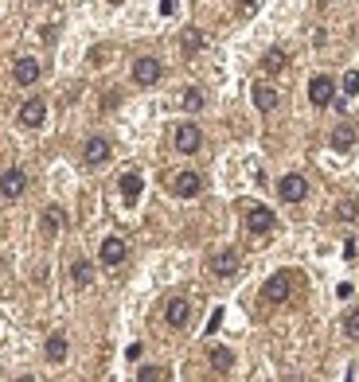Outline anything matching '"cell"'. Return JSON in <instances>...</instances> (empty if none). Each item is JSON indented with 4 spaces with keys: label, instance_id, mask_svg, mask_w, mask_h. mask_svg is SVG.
Instances as JSON below:
<instances>
[{
    "label": "cell",
    "instance_id": "obj_1",
    "mask_svg": "<svg viewBox=\"0 0 359 382\" xmlns=\"http://www.w3.org/2000/svg\"><path fill=\"white\" fill-rule=\"evenodd\" d=\"M277 195H281V203H301V199L309 195V183H305V176L289 172V176L277 179Z\"/></svg>",
    "mask_w": 359,
    "mask_h": 382
},
{
    "label": "cell",
    "instance_id": "obj_2",
    "mask_svg": "<svg viewBox=\"0 0 359 382\" xmlns=\"http://www.w3.org/2000/svg\"><path fill=\"white\" fill-rule=\"evenodd\" d=\"M172 144H176V153L192 156V153H199V144H204V133H199V125L184 121V125L176 129V137H172Z\"/></svg>",
    "mask_w": 359,
    "mask_h": 382
},
{
    "label": "cell",
    "instance_id": "obj_3",
    "mask_svg": "<svg viewBox=\"0 0 359 382\" xmlns=\"http://www.w3.org/2000/svg\"><path fill=\"white\" fill-rule=\"evenodd\" d=\"M289 293H293V281H289L285 269H281V273H274V277H270V281L262 285V297L270 300V304H285Z\"/></svg>",
    "mask_w": 359,
    "mask_h": 382
},
{
    "label": "cell",
    "instance_id": "obj_4",
    "mask_svg": "<svg viewBox=\"0 0 359 382\" xmlns=\"http://www.w3.org/2000/svg\"><path fill=\"white\" fill-rule=\"evenodd\" d=\"M160 74L164 71H160V63H156L153 55H141V59L133 63V82L137 86H156L160 82Z\"/></svg>",
    "mask_w": 359,
    "mask_h": 382
},
{
    "label": "cell",
    "instance_id": "obj_5",
    "mask_svg": "<svg viewBox=\"0 0 359 382\" xmlns=\"http://www.w3.org/2000/svg\"><path fill=\"white\" fill-rule=\"evenodd\" d=\"M332 98H336V82L328 78V74H316V78L309 82V102L324 109V106H332Z\"/></svg>",
    "mask_w": 359,
    "mask_h": 382
},
{
    "label": "cell",
    "instance_id": "obj_6",
    "mask_svg": "<svg viewBox=\"0 0 359 382\" xmlns=\"http://www.w3.org/2000/svg\"><path fill=\"white\" fill-rule=\"evenodd\" d=\"M172 191H176L180 199H192V195L204 191V176H199V172H176V176H172Z\"/></svg>",
    "mask_w": 359,
    "mask_h": 382
},
{
    "label": "cell",
    "instance_id": "obj_7",
    "mask_svg": "<svg viewBox=\"0 0 359 382\" xmlns=\"http://www.w3.org/2000/svg\"><path fill=\"white\" fill-rule=\"evenodd\" d=\"M109 160V141L106 137H90V141L83 144V164L86 168H102Z\"/></svg>",
    "mask_w": 359,
    "mask_h": 382
},
{
    "label": "cell",
    "instance_id": "obj_8",
    "mask_svg": "<svg viewBox=\"0 0 359 382\" xmlns=\"http://www.w3.org/2000/svg\"><path fill=\"white\" fill-rule=\"evenodd\" d=\"M43 121H47V102H43V98H32V102L20 106V125H24V129H39Z\"/></svg>",
    "mask_w": 359,
    "mask_h": 382
},
{
    "label": "cell",
    "instance_id": "obj_9",
    "mask_svg": "<svg viewBox=\"0 0 359 382\" xmlns=\"http://www.w3.org/2000/svg\"><path fill=\"white\" fill-rule=\"evenodd\" d=\"M24 188H28V176L20 172V168H8V172L0 176V195H4V199H20Z\"/></svg>",
    "mask_w": 359,
    "mask_h": 382
},
{
    "label": "cell",
    "instance_id": "obj_10",
    "mask_svg": "<svg viewBox=\"0 0 359 382\" xmlns=\"http://www.w3.org/2000/svg\"><path fill=\"white\" fill-rule=\"evenodd\" d=\"M356 144H359V129L351 125V121H340V125L332 129V148L336 153H351Z\"/></svg>",
    "mask_w": 359,
    "mask_h": 382
},
{
    "label": "cell",
    "instance_id": "obj_11",
    "mask_svg": "<svg viewBox=\"0 0 359 382\" xmlns=\"http://www.w3.org/2000/svg\"><path fill=\"white\" fill-rule=\"evenodd\" d=\"M239 265H242L239 250H219L215 258H211V273L215 277H235L239 273Z\"/></svg>",
    "mask_w": 359,
    "mask_h": 382
},
{
    "label": "cell",
    "instance_id": "obj_12",
    "mask_svg": "<svg viewBox=\"0 0 359 382\" xmlns=\"http://www.w3.org/2000/svg\"><path fill=\"white\" fill-rule=\"evenodd\" d=\"M246 230L250 234H270L274 230V211L270 207H250L246 211Z\"/></svg>",
    "mask_w": 359,
    "mask_h": 382
},
{
    "label": "cell",
    "instance_id": "obj_13",
    "mask_svg": "<svg viewBox=\"0 0 359 382\" xmlns=\"http://www.w3.org/2000/svg\"><path fill=\"white\" fill-rule=\"evenodd\" d=\"M12 78L20 86H36L39 82V63L32 59V55H20V59H16V67H12Z\"/></svg>",
    "mask_w": 359,
    "mask_h": 382
},
{
    "label": "cell",
    "instance_id": "obj_14",
    "mask_svg": "<svg viewBox=\"0 0 359 382\" xmlns=\"http://www.w3.org/2000/svg\"><path fill=\"white\" fill-rule=\"evenodd\" d=\"M164 320L172 324V328H184V324L192 320V304H188L184 297H172L168 300V308H164Z\"/></svg>",
    "mask_w": 359,
    "mask_h": 382
},
{
    "label": "cell",
    "instance_id": "obj_15",
    "mask_svg": "<svg viewBox=\"0 0 359 382\" xmlns=\"http://www.w3.org/2000/svg\"><path fill=\"white\" fill-rule=\"evenodd\" d=\"M141 191H144L141 172H125V176H121V199H125V203H137V199H141Z\"/></svg>",
    "mask_w": 359,
    "mask_h": 382
},
{
    "label": "cell",
    "instance_id": "obj_16",
    "mask_svg": "<svg viewBox=\"0 0 359 382\" xmlns=\"http://www.w3.org/2000/svg\"><path fill=\"white\" fill-rule=\"evenodd\" d=\"M43 355H47V363H63V359H67V335H63V332L47 335V344H43Z\"/></svg>",
    "mask_w": 359,
    "mask_h": 382
},
{
    "label": "cell",
    "instance_id": "obj_17",
    "mask_svg": "<svg viewBox=\"0 0 359 382\" xmlns=\"http://www.w3.org/2000/svg\"><path fill=\"white\" fill-rule=\"evenodd\" d=\"M121 262H125V242L106 238L102 242V265H121Z\"/></svg>",
    "mask_w": 359,
    "mask_h": 382
},
{
    "label": "cell",
    "instance_id": "obj_18",
    "mask_svg": "<svg viewBox=\"0 0 359 382\" xmlns=\"http://www.w3.org/2000/svg\"><path fill=\"white\" fill-rule=\"evenodd\" d=\"M254 106L262 109V113L277 109V90H274V86H265V82H258V86H254Z\"/></svg>",
    "mask_w": 359,
    "mask_h": 382
},
{
    "label": "cell",
    "instance_id": "obj_19",
    "mask_svg": "<svg viewBox=\"0 0 359 382\" xmlns=\"http://www.w3.org/2000/svg\"><path fill=\"white\" fill-rule=\"evenodd\" d=\"M207 363H211L219 374H227V370L235 367V355H230V347H211V351H207Z\"/></svg>",
    "mask_w": 359,
    "mask_h": 382
},
{
    "label": "cell",
    "instance_id": "obj_20",
    "mask_svg": "<svg viewBox=\"0 0 359 382\" xmlns=\"http://www.w3.org/2000/svg\"><path fill=\"white\" fill-rule=\"evenodd\" d=\"M39 227H43V234H47V238H55V234H59V227H63L59 207H47V211H43V218H39Z\"/></svg>",
    "mask_w": 359,
    "mask_h": 382
},
{
    "label": "cell",
    "instance_id": "obj_21",
    "mask_svg": "<svg viewBox=\"0 0 359 382\" xmlns=\"http://www.w3.org/2000/svg\"><path fill=\"white\" fill-rule=\"evenodd\" d=\"M285 51L281 47H270L265 51V59H262V67H265V74H277V71H285Z\"/></svg>",
    "mask_w": 359,
    "mask_h": 382
},
{
    "label": "cell",
    "instance_id": "obj_22",
    "mask_svg": "<svg viewBox=\"0 0 359 382\" xmlns=\"http://www.w3.org/2000/svg\"><path fill=\"white\" fill-rule=\"evenodd\" d=\"M71 273H74V285H78V289H86L90 281H94V265H90V262H78V265L71 269Z\"/></svg>",
    "mask_w": 359,
    "mask_h": 382
},
{
    "label": "cell",
    "instance_id": "obj_23",
    "mask_svg": "<svg viewBox=\"0 0 359 382\" xmlns=\"http://www.w3.org/2000/svg\"><path fill=\"white\" fill-rule=\"evenodd\" d=\"M180 43H184V51H188V55H195V51L204 47V32H195V27H188V32H184V39H180Z\"/></svg>",
    "mask_w": 359,
    "mask_h": 382
},
{
    "label": "cell",
    "instance_id": "obj_24",
    "mask_svg": "<svg viewBox=\"0 0 359 382\" xmlns=\"http://www.w3.org/2000/svg\"><path fill=\"white\" fill-rule=\"evenodd\" d=\"M336 215L344 218V223H356V218H359V203H356V199H344V203L336 207Z\"/></svg>",
    "mask_w": 359,
    "mask_h": 382
},
{
    "label": "cell",
    "instance_id": "obj_25",
    "mask_svg": "<svg viewBox=\"0 0 359 382\" xmlns=\"http://www.w3.org/2000/svg\"><path fill=\"white\" fill-rule=\"evenodd\" d=\"M344 335L347 339H359V308H351L344 316Z\"/></svg>",
    "mask_w": 359,
    "mask_h": 382
},
{
    "label": "cell",
    "instance_id": "obj_26",
    "mask_svg": "<svg viewBox=\"0 0 359 382\" xmlns=\"http://www.w3.org/2000/svg\"><path fill=\"white\" fill-rule=\"evenodd\" d=\"M184 109H188V113L204 109V94H199V90H184Z\"/></svg>",
    "mask_w": 359,
    "mask_h": 382
},
{
    "label": "cell",
    "instance_id": "obj_27",
    "mask_svg": "<svg viewBox=\"0 0 359 382\" xmlns=\"http://www.w3.org/2000/svg\"><path fill=\"white\" fill-rule=\"evenodd\" d=\"M137 379H141V382H160V379H168V374L160 367H141V370H137Z\"/></svg>",
    "mask_w": 359,
    "mask_h": 382
},
{
    "label": "cell",
    "instance_id": "obj_28",
    "mask_svg": "<svg viewBox=\"0 0 359 382\" xmlns=\"http://www.w3.org/2000/svg\"><path fill=\"white\" fill-rule=\"evenodd\" d=\"M344 94H351V98L359 94V71H347L344 74Z\"/></svg>",
    "mask_w": 359,
    "mask_h": 382
},
{
    "label": "cell",
    "instance_id": "obj_29",
    "mask_svg": "<svg viewBox=\"0 0 359 382\" xmlns=\"http://www.w3.org/2000/svg\"><path fill=\"white\" fill-rule=\"evenodd\" d=\"M258 4H262V0H239V8H242V12H254Z\"/></svg>",
    "mask_w": 359,
    "mask_h": 382
}]
</instances>
